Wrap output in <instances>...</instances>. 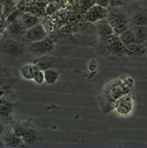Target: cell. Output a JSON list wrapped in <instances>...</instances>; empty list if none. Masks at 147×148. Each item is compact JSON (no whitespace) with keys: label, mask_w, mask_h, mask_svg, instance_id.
Here are the masks:
<instances>
[{"label":"cell","mask_w":147,"mask_h":148,"mask_svg":"<svg viewBox=\"0 0 147 148\" xmlns=\"http://www.w3.org/2000/svg\"><path fill=\"white\" fill-rule=\"evenodd\" d=\"M3 50L9 56H20L24 52L22 44L14 39H6L3 42Z\"/></svg>","instance_id":"obj_9"},{"label":"cell","mask_w":147,"mask_h":148,"mask_svg":"<svg viewBox=\"0 0 147 148\" xmlns=\"http://www.w3.org/2000/svg\"><path fill=\"white\" fill-rule=\"evenodd\" d=\"M108 14V8L99 5L97 4L91 6L85 12V21L91 23H96L97 21L107 18Z\"/></svg>","instance_id":"obj_5"},{"label":"cell","mask_w":147,"mask_h":148,"mask_svg":"<svg viewBox=\"0 0 147 148\" xmlns=\"http://www.w3.org/2000/svg\"><path fill=\"white\" fill-rule=\"evenodd\" d=\"M126 47H127L126 57L128 58H142L144 56H146L145 44L132 43Z\"/></svg>","instance_id":"obj_13"},{"label":"cell","mask_w":147,"mask_h":148,"mask_svg":"<svg viewBox=\"0 0 147 148\" xmlns=\"http://www.w3.org/2000/svg\"><path fill=\"white\" fill-rule=\"evenodd\" d=\"M27 130V127L23 123H21L17 121H14L12 123V131L17 136L22 138L24 136V134L26 133Z\"/></svg>","instance_id":"obj_22"},{"label":"cell","mask_w":147,"mask_h":148,"mask_svg":"<svg viewBox=\"0 0 147 148\" xmlns=\"http://www.w3.org/2000/svg\"><path fill=\"white\" fill-rule=\"evenodd\" d=\"M24 36L27 41L31 42H34L41 41V40L47 38V32L45 28L43 27V26L38 23L37 25H35L33 27L27 29Z\"/></svg>","instance_id":"obj_8"},{"label":"cell","mask_w":147,"mask_h":148,"mask_svg":"<svg viewBox=\"0 0 147 148\" xmlns=\"http://www.w3.org/2000/svg\"><path fill=\"white\" fill-rule=\"evenodd\" d=\"M21 18L27 29H29L39 23L38 17L35 15H32L30 13H23Z\"/></svg>","instance_id":"obj_20"},{"label":"cell","mask_w":147,"mask_h":148,"mask_svg":"<svg viewBox=\"0 0 147 148\" xmlns=\"http://www.w3.org/2000/svg\"><path fill=\"white\" fill-rule=\"evenodd\" d=\"M134 80L131 77L122 75L107 83L101 92V107L104 113L113 111L115 102L126 94L131 92Z\"/></svg>","instance_id":"obj_1"},{"label":"cell","mask_w":147,"mask_h":148,"mask_svg":"<svg viewBox=\"0 0 147 148\" xmlns=\"http://www.w3.org/2000/svg\"><path fill=\"white\" fill-rule=\"evenodd\" d=\"M95 26L97 28V33H98L100 39L108 38V37L116 34V32H115L113 27L107 20V18H102V20L97 21L95 23Z\"/></svg>","instance_id":"obj_10"},{"label":"cell","mask_w":147,"mask_h":148,"mask_svg":"<svg viewBox=\"0 0 147 148\" xmlns=\"http://www.w3.org/2000/svg\"><path fill=\"white\" fill-rule=\"evenodd\" d=\"M119 38L122 41V42L128 46V45H131L132 43H137L136 42V36L134 34V31L132 29V27H131L130 28L126 29L125 31L122 32L119 35Z\"/></svg>","instance_id":"obj_17"},{"label":"cell","mask_w":147,"mask_h":148,"mask_svg":"<svg viewBox=\"0 0 147 148\" xmlns=\"http://www.w3.org/2000/svg\"><path fill=\"white\" fill-rule=\"evenodd\" d=\"M135 105L136 101L134 95L131 92L122 96L115 102L113 111L120 117H130L133 115L135 111Z\"/></svg>","instance_id":"obj_4"},{"label":"cell","mask_w":147,"mask_h":148,"mask_svg":"<svg viewBox=\"0 0 147 148\" xmlns=\"http://www.w3.org/2000/svg\"><path fill=\"white\" fill-rule=\"evenodd\" d=\"M21 11H19L18 9H15L10 15H8V17L5 20V21L7 24H11L18 20H20V17H21Z\"/></svg>","instance_id":"obj_23"},{"label":"cell","mask_w":147,"mask_h":148,"mask_svg":"<svg viewBox=\"0 0 147 148\" xmlns=\"http://www.w3.org/2000/svg\"><path fill=\"white\" fill-rule=\"evenodd\" d=\"M3 147H5V144L4 142V140L0 138V148H3Z\"/></svg>","instance_id":"obj_31"},{"label":"cell","mask_w":147,"mask_h":148,"mask_svg":"<svg viewBox=\"0 0 147 148\" xmlns=\"http://www.w3.org/2000/svg\"><path fill=\"white\" fill-rule=\"evenodd\" d=\"M27 29L24 26L21 18L18 20L11 24H8L7 31L12 36H24Z\"/></svg>","instance_id":"obj_15"},{"label":"cell","mask_w":147,"mask_h":148,"mask_svg":"<svg viewBox=\"0 0 147 148\" xmlns=\"http://www.w3.org/2000/svg\"><path fill=\"white\" fill-rule=\"evenodd\" d=\"M1 138L4 140L5 144V147H18V146H21V144H23L22 138L14 134L12 130L5 129V131Z\"/></svg>","instance_id":"obj_12"},{"label":"cell","mask_w":147,"mask_h":148,"mask_svg":"<svg viewBox=\"0 0 147 148\" xmlns=\"http://www.w3.org/2000/svg\"><path fill=\"white\" fill-rule=\"evenodd\" d=\"M0 3H1L3 5H9V4H12V3H15L12 0H0Z\"/></svg>","instance_id":"obj_29"},{"label":"cell","mask_w":147,"mask_h":148,"mask_svg":"<svg viewBox=\"0 0 147 148\" xmlns=\"http://www.w3.org/2000/svg\"><path fill=\"white\" fill-rule=\"evenodd\" d=\"M129 13L132 26H147V8L135 6Z\"/></svg>","instance_id":"obj_6"},{"label":"cell","mask_w":147,"mask_h":148,"mask_svg":"<svg viewBox=\"0 0 147 148\" xmlns=\"http://www.w3.org/2000/svg\"><path fill=\"white\" fill-rule=\"evenodd\" d=\"M145 47H146V57H147V42L145 43Z\"/></svg>","instance_id":"obj_33"},{"label":"cell","mask_w":147,"mask_h":148,"mask_svg":"<svg viewBox=\"0 0 147 148\" xmlns=\"http://www.w3.org/2000/svg\"><path fill=\"white\" fill-rule=\"evenodd\" d=\"M39 70L40 69L35 64L30 63V64H26L22 65L20 69V73H21V76L23 79L33 80L35 73Z\"/></svg>","instance_id":"obj_14"},{"label":"cell","mask_w":147,"mask_h":148,"mask_svg":"<svg viewBox=\"0 0 147 148\" xmlns=\"http://www.w3.org/2000/svg\"><path fill=\"white\" fill-rule=\"evenodd\" d=\"M97 68V63L95 60H91L88 63V70L90 71H94Z\"/></svg>","instance_id":"obj_26"},{"label":"cell","mask_w":147,"mask_h":148,"mask_svg":"<svg viewBox=\"0 0 147 148\" xmlns=\"http://www.w3.org/2000/svg\"><path fill=\"white\" fill-rule=\"evenodd\" d=\"M131 27L136 36L137 43L145 44L147 42V26H132Z\"/></svg>","instance_id":"obj_16"},{"label":"cell","mask_w":147,"mask_h":148,"mask_svg":"<svg viewBox=\"0 0 147 148\" xmlns=\"http://www.w3.org/2000/svg\"><path fill=\"white\" fill-rule=\"evenodd\" d=\"M4 16V5L0 3V18H3Z\"/></svg>","instance_id":"obj_30"},{"label":"cell","mask_w":147,"mask_h":148,"mask_svg":"<svg viewBox=\"0 0 147 148\" xmlns=\"http://www.w3.org/2000/svg\"><path fill=\"white\" fill-rule=\"evenodd\" d=\"M101 50L106 52L109 56L113 57H126L127 47L120 40L119 36L115 34L108 38L101 39Z\"/></svg>","instance_id":"obj_3"},{"label":"cell","mask_w":147,"mask_h":148,"mask_svg":"<svg viewBox=\"0 0 147 148\" xmlns=\"http://www.w3.org/2000/svg\"><path fill=\"white\" fill-rule=\"evenodd\" d=\"M12 1H14V2H16V1H17V0H12Z\"/></svg>","instance_id":"obj_34"},{"label":"cell","mask_w":147,"mask_h":148,"mask_svg":"<svg viewBox=\"0 0 147 148\" xmlns=\"http://www.w3.org/2000/svg\"><path fill=\"white\" fill-rule=\"evenodd\" d=\"M54 48V42L49 38H45L41 41L32 42L29 46V50L36 55H45L49 53Z\"/></svg>","instance_id":"obj_7"},{"label":"cell","mask_w":147,"mask_h":148,"mask_svg":"<svg viewBox=\"0 0 147 148\" xmlns=\"http://www.w3.org/2000/svg\"><path fill=\"white\" fill-rule=\"evenodd\" d=\"M5 131V125H4V123L0 122V138H2V136H3Z\"/></svg>","instance_id":"obj_28"},{"label":"cell","mask_w":147,"mask_h":148,"mask_svg":"<svg viewBox=\"0 0 147 148\" xmlns=\"http://www.w3.org/2000/svg\"><path fill=\"white\" fill-rule=\"evenodd\" d=\"M95 4L104 6V7H108L109 6V3H110V0H94Z\"/></svg>","instance_id":"obj_27"},{"label":"cell","mask_w":147,"mask_h":148,"mask_svg":"<svg viewBox=\"0 0 147 148\" xmlns=\"http://www.w3.org/2000/svg\"><path fill=\"white\" fill-rule=\"evenodd\" d=\"M22 139H23V142L27 145H32L37 141L38 134H37V132H36L35 130H34L32 128H27L26 133L22 137Z\"/></svg>","instance_id":"obj_21"},{"label":"cell","mask_w":147,"mask_h":148,"mask_svg":"<svg viewBox=\"0 0 147 148\" xmlns=\"http://www.w3.org/2000/svg\"><path fill=\"white\" fill-rule=\"evenodd\" d=\"M109 7L107 20L113 27L116 34L119 35L122 32L131 27L130 16L127 12L123 11L121 7Z\"/></svg>","instance_id":"obj_2"},{"label":"cell","mask_w":147,"mask_h":148,"mask_svg":"<svg viewBox=\"0 0 147 148\" xmlns=\"http://www.w3.org/2000/svg\"><path fill=\"white\" fill-rule=\"evenodd\" d=\"M33 81L37 84V85H42L45 82V77H44V71L39 70L37 72L35 73V75L33 79Z\"/></svg>","instance_id":"obj_24"},{"label":"cell","mask_w":147,"mask_h":148,"mask_svg":"<svg viewBox=\"0 0 147 148\" xmlns=\"http://www.w3.org/2000/svg\"><path fill=\"white\" fill-rule=\"evenodd\" d=\"M4 20H3V18H0V29H1L2 28V26H3V21Z\"/></svg>","instance_id":"obj_32"},{"label":"cell","mask_w":147,"mask_h":148,"mask_svg":"<svg viewBox=\"0 0 147 148\" xmlns=\"http://www.w3.org/2000/svg\"><path fill=\"white\" fill-rule=\"evenodd\" d=\"M44 77H45V83L47 85H54L59 79L60 74L55 68H50L44 71Z\"/></svg>","instance_id":"obj_19"},{"label":"cell","mask_w":147,"mask_h":148,"mask_svg":"<svg viewBox=\"0 0 147 148\" xmlns=\"http://www.w3.org/2000/svg\"><path fill=\"white\" fill-rule=\"evenodd\" d=\"M13 109V104L11 101L1 98L0 99V117L5 118L10 116Z\"/></svg>","instance_id":"obj_18"},{"label":"cell","mask_w":147,"mask_h":148,"mask_svg":"<svg viewBox=\"0 0 147 148\" xmlns=\"http://www.w3.org/2000/svg\"><path fill=\"white\" fill-rule=\"evenodd\" d=\"M34 64L37 65L40 70L45 71L47 69L56 67L57 64V59L55 57H52V56H49L45 54V55H42L41 57L36 58L34 61Z\"/></svg>","instance_id":"obj_11"},{"label":"cell","mask_w":147,"mask_h":148,"mask_svg":"<svg viewBox=\"0 0 147 148\" xmlns=\"http://www.w3.org/2000/svg\"><path fill=\"white\" fill-rule=\"evenodd\" d=\"M131 1H135V0H110L109 6L112 7H122L130 3Z\"/></svg>","instance_id":"obj_25"}]
</instances>
